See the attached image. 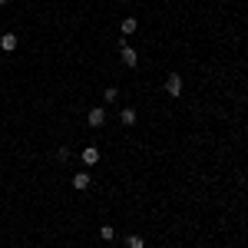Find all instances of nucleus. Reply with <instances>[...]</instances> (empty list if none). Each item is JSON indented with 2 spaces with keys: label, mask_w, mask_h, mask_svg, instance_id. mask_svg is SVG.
<instances>
[{
  "label": "nucleus",
  "mask_w": 248,
  "mask_h": 248,
  "mask_svg": "<svg viewBox=\"0 0 248 248\" xmlns=\"http://www.w3.org/2000/svg\"><path fill=\"white\" fill-rule=\"evenodd\" d=\"M166 93L169 96L182 93V77H179V73H169V77H166Z\"/></svg>",
  "instance_id": "obj_1"
},
{
  "label": "nucleus",
  "mask_w": 248,
  "mask_h": 248,
  "mask_svg": "<svg viewBox=\"0 0 248 248\" xmlns=\"http://www.w3.org/2000/svg\"><path fill=\"white\" fill-rule=\"evenodd\" d=\"M86 123H90L93 129H99V126H106V109H99V106H96V109H90V116H86Z\"/></svg>",
  "instance_id": "obj_2"
},
{
  "label": "nucleus",
  "mask_w": 248,
  "mask_h": 248,
  "mask_svg": "<svg viewBox=\"0 0 248 248\" xmlns=\"http://www.w3.org/2000/svg\"><path fill=\"white\" fill-rule=\"evenodd\" d=\"M79 155H83V162H86V166H96V162H99V149H96V146H86Z\"/></svg>",
  "instance_id": "obj_3"
},
{
  "label": "nucleus",
  "mask_w": 248,
  "mask_h": 248,
  "mask_svg": "<svg viewBox=\"0 0 248 248\" xmlns=\"http://www.w3.org/2000/svg\"><path fill=\"white\" fill-rule=\"evenodd\" d=\"M0 50H3V53H14V50H17V37H14V33H3V37H0Z\"/></svg>",
  "instance_id": "obj_4"
},
{
  "label": "nucleus",
  "mask_w": 248,
  "mask_h": 248,
  "mask_svg": "<svg viewBox=\"0 0 248 248\" xmlns=\"http://www.w3.org/2000/svg\"><path fill=\"white\" fill-rule=\"evenodd\" d=\"M73 189L77 192L90 189V172H77V175H73Z\"/></svg>",
  "instance_id": "obj_5"
},
{
  "label": "nucleus",
  "mask_w": 248,
  "mask_h": 248,
  "mask_svg": "<svg viewBox=\"0 0 248 248\" xmlns=\"http://www.w3.org/2000/svg\"><path fill=\"white\" fill-rule=\"evenodd\" d=\"M123 63H126V66H136V63H139V53H136L133 46H126V43H123Z\"/></svg>",
  "instance_id": "obj_6"
},
{
  "label": "nucleus",
  "mask_w": 248,
  "mask_h": 248,
  "mask_svg": "<svg viewBox=\"0 0 248 248\" xmlns=\"http://www.w3.org/2000/svg\"><path fill=\"white\" fill-rule=\"evenodd\" d=\"M126 248H146V238L142 235H126Z\"/></svg>",
  "instance_id": "obj_7"
},
{
  "label": "nucleus",
  "mask_w": 248,
  "mask_h": 248,
  "mask_svg": "<svg viewBox=\"0 0 248 248\" xmlns=\"http://www.w3.org/2000/svg\"><path fill=\"white\" fill-rule=\"evenodd\" d=\"M99 238H103V242H113V238H116V229H113V225H103V229H99Z\"/></svg>",
  "instance_id": "obj_8"
},
{
  "label": "nucleus",
  "mask_w": 248,
  "mask_h": 248,
  "mask_svg": "<svg viewBox=\"0 0 248 248\" xmlns=\"http://www.w3.org/2000/svg\"><path fill=\"white\" fill-rule=\"evenodd\" d=\"M119 119H123L126 126H133V123H136V109H123V113H119Z\"/></svg>",
  "instance_id": "obj_9"
},
{
  "label": "nucleus",
  "mask_w": 248,
  "mask_h": 248,
  "mask_svg": "<svg viewBox=\"0 0 248 248\" xmlns=\"http://www.w3.org/2000/svg\"><path fill=\"white\" fill-rule=\"evenodd\" d=\"M136 27H139V20H133V17H129V20H123V33H133Z\"/></svg>",
  "instance_id": "obj_10"
},
{
  "label": "nucleus",
  "mask_w": 248,
  "mask_h": 248,
  "mask_svg": "<svg viewBox=\"0 0 248 248\" xmlns=\"http://www.w3.org/2000/svg\"><path fill=\"white\" fill-rule=\"evenodd\" d=\"M116 96H119V90H116V86H106V103H113Z\"/></svg>",
  "instance_id": "obj_11"
},
{
  "label": "nucleus",
  "mask_w": 248,
  "mask_h": 248,
  "mask_svg": "<svg viewBox=\"0 0 248 248\" xmlns=\"http://www.w3.org/2000/svg\"><path fill=\"white\" fill-rule=\"evenodd\" d=\"M57 159H60V162H63V159H70V149H66V146H60V149H57Z\"/></svg>",
  "instance_id": "obj_12"
},
{
  "label": "nucleus",
  "mask_w": 248,
  "mask_h": 248,
  "mask_svg": "<svg viewBox=\"0 0 248 248\" xmlns=\"http://www.w3.org/2000/svg\"><path fill=\"white\" fill-rule=\"evenodd\" d=\"M3 3H7V0H0V7H3Z\"/></svg>",
  "instance_id": "obj_13"
}]
</instances>
